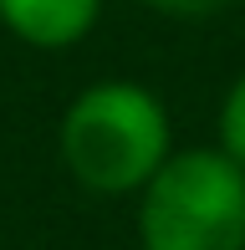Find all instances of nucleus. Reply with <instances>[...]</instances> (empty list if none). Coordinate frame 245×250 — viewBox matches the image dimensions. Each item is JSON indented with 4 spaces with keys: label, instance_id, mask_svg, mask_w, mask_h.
Instances as JSON below:
<instances>
[{
    "label": "nucleus",
    "instance_id": "nucleus-4",
    "mask_svg": "<svg viewBox=\"0 0 245 250\" xmlns=\"http://www.w3.org/2000/svg\"><path fill=\"white\" fill-rule=\"evenodd\" d=\"M220 153L245 168V72L220 97Z\"/></svg>",
    "mask_w": 245,
    "mask_h": 250
},
{
    "label": "nucleus",
    "instance_id": "nucleus-5",
    "mask_svg": "<svg viewBox=\"0 0 245 250\" xmlns=\"http://www.w3.org/2000/svg\"><path fill=\"white\" fill-rule=\"evenodd\" d=\"M138 5L159 10L169 21H209V16H225V10L245 5V0H138Z\"/></svg>",
    "mask_w": 245,
    "mask_h": 250
},
{
    "label": "nucleus",
    "instance_id": "nucleus-3",
    "mask_svg": "<svg viewBox=\"0 0 245 250\" xmlns=\"http://www.w3.org/2000/svg\"><path fill=\"white\" fill-rule=\"evenodd\" d=\"M102 0H0V26L36 51H66L92 36Z\"/></svg>",
    "mask_w": 245,
    "mask_h": 250
},
{
    "label": "nucleus",
    "instance_id": "nucleus-1",
    "mask_svg": "<svg viewBox=\"0 0 245 250\" xmlns=\"http://www.w3.org/2000/svg\"><path fill=\"white\" fill-rule=\"evenodd\" d=\"M57 148L72 184H82L87 194L97 199L143 194V184L174 153L169 107L159 92L128 77L92 82L66 102Z\"/></svg>",
    "mask_w": 245,
    "mask_h": 250
},
{
    "label": "nucleus",
    "instance_id": "nucleus-2",
    "mask_svg": "<svg viewBox=\"0 0 245 250\" xmlns=\"http://www.w3.org/2000/svg\"><path fill=\"white\" fill-rule=\"evenodd\" d=\"M143 250H245V168L220 148H174L138 194Z\"/></svg>",
    "mask_w": 245,
    "mask_h": 250
}]
</instances>
